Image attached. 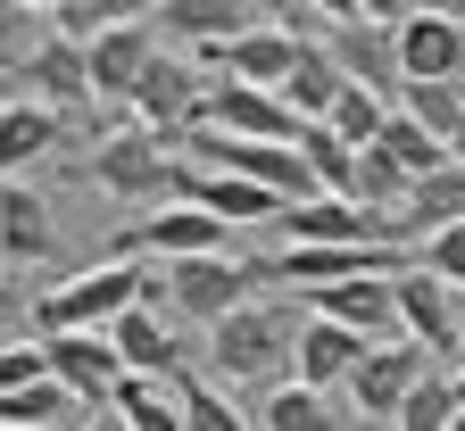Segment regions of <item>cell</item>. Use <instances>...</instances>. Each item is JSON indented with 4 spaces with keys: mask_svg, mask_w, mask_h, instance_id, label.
<instances>
[{
    "mask_svg": "<svg viewBox=\"0 0 465 431\" xmlns=\"http://www.w3.org/2000/svg\"><path fill=\"white\" fill-rule=\"evenodd\" d=\"M116 423H134V431H183V382L174 374H134L125 365V382L108 390Z\"/></svg>",
    "mask_w": 465,
    "mask_h": 431,
    "instance_id": "25",
    "label": "cell"
},
{
    "mask_svg": "<svg viewBox=\"0 0 465 431\" xmlns=\"http://www.w3.org/2000/svg\"><path fill=\"white\" fill-rule=\"evenodd\" d=\"M358 9H366V17H382V25H399L407 9H416V0H358Z\"/></svg>",
    "mask_w": 465,
    "mask_h": 431,
    "instance_id": "38",
    "label": "cell"
},
{
    "mask_svg": "<svg viewBox=\"0 0 465 431\" xmlns=\"http://www.w3.org/2000/svg\"><path fill=\"white\" fill-rule=\"evenodd\" d=\"M374 142H382V150H391V158H399L407 174H432L440 158H457V150H449V142H440V133L424 125V116H416V108H391V116H382V133H374Z\"/></svg>",
    "mask_w": 465,
    "mask_h": 431,
    "instance_id": "28",
    "label": "cell"
},
{
    "mask_svg": "<svg viewBox=\"0 0 465 431\" xmlns=\"http://www.w3.org/2000/svg\"><path fill=\"white\" fill-rule=\"evenodd\" d=\"M300 116H332V100L349 92V67L332 58V42H316V34H300V58H291V75L274 83Z\"/></svg>",
    "mask_w": 465,
    "mask_h": 431,
    "instance_id": "24",
    "label": "cell"
},
{
    "mask_svg": "<svg viewBox=\"0 0 465 431\" xmlns=\"http://www.w3.org/2000/svg\"><path fill=\"white\" fill-rule=\"evenodd\" d=\"M366 348H374V340H366L358 324H341V316H324V307H308L300 348H291V374L316 382V390H349V374H358V357H366Z\"/></svg>",
    "mask_w": 465,
    "mask_h": 431,
    "instance_id": "12",
    "label": "cell"
},
{
    "mask_svg": "<svg viewBox=\"0 0 465 431\" xmlns=\"http://www.w3.org/2000/svg\"><path fill=\"white\" fill-rule=\"evenodd\" d=\"M58 133H67V125H58V108L50 100H0V174H25V166H42L50 150H58Z\"/></svg>",
    "mask_w": 465,
    "mask_h": 431,
    "instance_id": "23",
    "label": "cell"
},
{
    "mask_svg": "<svg viewBox=\"0 0 465 431\" xmlns=\"http://www.w3.org/2000/svg\"><path fill=\"white\" fill-rule=\"evenodd\" d=\"M166 316H174V307H158V299H134L125 316L108 324L134 374H183V340H174V324H166Z\"/></svg>",
    "mask_w": 465,
    "mask_h": 431,
    "instance_id": "21",
    "label": "cell"
},
{
    "mask_svg": "<svg viewBox=\"0 0 465 431\" xmlns=\"http://www.w3.org/2000/svg\"><path fill=\"white\" fill-rule=\"evenodd\" d=\"M382 116H391V92H374V83H358V75H349V92L332 100V116H324V125H332L341 142H358V150H366V142L382 133Z\"/></svg>",
    "mask_w": 465,
    "mask_h": 431,
    "instance_id": "31",
    "label": "cell"
},
{
    "mask_svg": "<svg viewBox=\"0 0 465 431\" xmlns=\"http://www.w3.org/2000/svg\"><path fill=\"white\" fill-rule=\"evenodd\" d=\"M108 200H174V174H183V150H174L158 125H142V133H108V142H92V166H84Z\"/></svg>",
    "mask_w": 465,
    "mask_h": 431,
    "instance_id": "3",
    "label": "cell"
},
{
    "mask_svg": "<svg viewBox=\"0 0 465 431\" xmlns=\"http://www.w3.org/2000/svg\"><path fill=\"white\" fill-rule=\"evenodd\" d=\"M399 108H416L424 125L449 142V133H457V116H465V75H416V83L399 92Z\"/></svg>",
    "mask_w": 465,
    "mask_h": 431,
    "instance_id": "30",
    "label": "cell"
},
{
    "mask_svg": "<svg viewBox=\"0 0 465 431\" xmlns=\"http://www.w3.org/2000/svg\"><path fill=\"white\" fill-rule=\"evenodd\" d=\"M440 365H449V357H440ZM440 365L407 390V407H399L407 431H457V415H465V365H457V374H440Z\"/></svg>",
    "mask_w": 465,
    "mask_h": 431,
    "instance_id": "26",
    "label": "cell"
},
{
    "mask_svg": "<svg viewBox=\"0 0 465 431\" xmlns=\"http://www.w3.org/2000/svg\"><path fill=\"white\" fill-rule=\"evenodd\" d=\"M174 191L208 200V208H216V216H232V224H282V208H291L274 182H258V174H242V166H200V158H183Z\"/></svg>",
    "mask_w": 465,
    "mask_h": 431,
    "instance_id": "10",
    "label": "cell"
},
{
    "mask_svg": "<svg viewBox=\"0 0 465 431\" xmlns=\"http://www.w3.org/2000/svg\"><path fill=\"white\" fill-rule=\"evenodd\" d=\"M174 382H183V423H192V431H242V423H250L232 398H216L200 374H174Z\"/></svg>",
    "mask_w": 465,
    "mask_h": 431,
    "instance_id": "34",
    "label": "cell"
},
{
    "mask_svg": "<svg viewBox=\"0 0 465 431\" xmlns=\"http://www.w3.org/2000/svg\"><path fill=\"white\" fill-rule=\"evenodd\" d=\"M440 365V348H424L416 332H391L358 357V374H349V407H358V423H399L407 390H416L424 374Z\"/></svg>",
    "mask_w": 465,
    "mask_h": 431,
    "instance_id": "5",
    "label": "cell"
},
{
    "mask_svg": "<svg viewBox=\"0 0 465 431\" xmlns=\"http://www.w3.org/2000/svg\"><path fill=\"white\" fill-rule=\"evenodd\" d=\"M150 274L158 258H134V250H116L100 266H84L75 282H58L34 299V332H67V324H116L134 299H150Z\"/></svg>",
    "mask_w": 465,
    "mask_h": 431,
    "instance_id": "2",
    "label": "cell"
},
{
    "mask_svg": "<svg viewBox=\"0 0 465 431\" xmlns=\"http://www.w3.org/2000/svg\"><path fill=\"white\" fill-rule=\"evenodd\" d=\"M449 150H457V158H465V116H457V133H449Z\"/></svg>",
    "mask_w": 465,
    "mask_h": 431,
    "instance_id": "41",
    "label": "cell"
},
{
    "mask_svg": "<svg viewBox=\"0 0 465 431\" xmlns=\"http://www.w3.org/2000/svg\"><path fill=\"white\" fill-rule=\"evenodd\" d=\"M308 307L358 324L366 340H391V332H399V274H341V282H316Z\"/></svg>",
    "mask_w": 465,
    "mask_h": 431,
    "instance_id": "17",
    "label": "cell"
},
{
    "mask_svg": "<svg viewBox=\"0 0 465 431\" xmlns=\"http://www.w3.org/2000/svg\"><path fill=\"white\" fill-rule=\"evenodd\" d=\"M224 240H232V216H216L192 191H174V200H150V216H134L125 232H116V250H134V258H192V250H224Z\"/></svg>",
    "mask_w": 465,
    "mask_h": 431,
    "instance_id": "6",
    "label": "cell"
},
{
    "mask_svg": "<svg viewBox=\"0 0 465 431\" xmlns=\"http://www.w3.org/2000/svg\"><path fill=\"white\" fill-rule=\"evenodd\" d=\"M34 9H67V0H34Z\"/></svg>",
    "mask_w": 465,
    "mask_h": 431,
    "instance_id": "43",
    "label": "cell"
},
{
    "mask_svg": "<svg viewBox=\"0 0 465 431\" xmlns=\"http://www.w3.org/2000/svg\"><path fill=\"white\" fill-rule=\"evenodd\" d=\"M399 332H416L424 348L457 357V282L432 274L424 258H407V266H399Z\"/></svg>",
    "mask_w": 465,
    "mask_h": 431,
    "instance_id": "14",
    "label": "cell"
},
{
    "mask_svg": "<svg viewBox=\"0 0 465 431\" xmlns=\"http://www.w3.org/2000/svg\"><path fill=\"white\" fill-rule=\"evenodd\" d=\"M200 116L208 125H224V133H266V142H300V125L308 116L291 108L274 83H250V75H208V100H200Z\"/></svg>",
    "mask_w": 465,
    "mask_h": 431,
    "instance_id": "7",
    "label": "cell"
},
{
    "mask_svg": "<svg viewBox=\"0 0 465 431\" xmlns=\"http://www.w3.org/2000/svg\"><path fill=\"white\" fill-rule=\"evenodd\" d=\"M200 100H208V75H200V67H183V58H166V42H158L125 108L142 116V125H158V133L174 142L183 125H200Z\"/></svg>",
    "mask_w": 465,
    "mask_h": 431,
    "instance_id": "8",
    "label": "cell"
},
{
    "mask_svg": "<svg viewBox=\"0 0 465 431\" xmlns=\"http://www.w3.org/2000/svg\"><path fill=\"white\" fill-rule=\"evenodd\" d=\"M449 216H465V158H440L432 174H416V191H407V224L416 232H432Z\"/></svg>",
    "mask_w": 465,
    "mask_h": 431,
    "instance_id": "27",
    "label": "cell"
},
{
    "mask_svg": "<svg viewBox=\"0 0 465 431\" xmlns=\"http://www.w3.org/2000/svg\"><path fill=\"white\" fill-rule=\"evenodd\" d=\"M158 42H166L158 17H116V25H100L84 42L92 50V100H134V83H142V67H150Z\"/></svg>",
    "mask_w": 465,
    "mask_h": 431,
    "instance_id": "11",
    "label": "cell"
},
{
    "mask_svg": "<svg viewBox=\"0 0 465 431\" xmlns=\"http://www.w3.org/2000/svg\"><path fill=\"white\" fill-rule=\"evenodd\" d=\"M158 34L166 42H183V50H216V42H232L242 25H258V0H158Z\"/></svg>",
    "mask_w": 465,
    "mask_h": 431,
    "instance_id": "19",
    "label": "cell"
},
{
    "mask_svg": "<svg viewBox=\"0 0 465 431\" xmlns=\"http://www.w3.org/2000/svg\"><path fill=\"white\" fill-rule=\"evenodd\" d=\"M166 266V307L183 324H216L224 307H242L258 290V258H224V250H192V258H158Z\"/></svg>",
    "mask_w": 465,
    "mask_h": 431,
    "instance_id": "4",
    "label": "cell"
},
{
    "mask_svg": "<svg viewBox=\"0 0 465 431\" xmlns=\"http://www.w3.org/2000/svg\"><path fill=\"white\" fill-rule=\"evenodd\" d=\"M158 0H67V9H50V25L58 34H75V42H92L100 25H116V17H150Z\"/></svg>",
    "mask_w": 465,
    "mask_h": 431,
    "instance_id": "33",
    "label": "cell"
},
{
    "mask_svg": "<svg viewBox=\"0 0 465 431\" xmlns=\"http://www.w3.org/2000/svg\"><path fill=\"white\" fill-rule=\"evenodd\" d=\"M349 191H358V200H374V208H407V191H416V174H407L382 142H366L358 150V182H349Z\"/></svg>",
    "mask_w": 465,
    "mask_h": 431,
    "instance_id": "32",
    "label": "cell"
},
{
    "mask_svg": "<svg viewBox=\"0 0 465 431\" xmlns=\"http://www.w3.org/2000/svg\"><path fill=\"white\" fill-rule=\"evenodd\" d=\"M300 150H308V166H316L324 191H349V182H358V142H341L324 116H308V125H300Z\"/></svg>",
    "mask_w": 465,
    "mask_h": 431,
    "instance_id": "29",
    "label": "cell"
},
{
    "mask_svg": "<svg viewBox=\"0 0 465 431\" xmlns=\"http://www.w3.org/2000/svg\"><path fill=\"white\" fill-rule=\"evenodd\" d=\"M432 9H449V17H465V0H432Z\"/></svg>",
    "mask_w": 465,
    "mask_h": 431,
    "instance_id": "42",
    "label": "cell"
},
{
    "mask_svg": "<svg viewBox=\"0 0 465 431\" xmlns=\"http://www.w3.org/2000/svg\"><path fill=\"white\" fill-rule=\"evenodd\" d=\"M316 9H324V25H341V17H366L358 0H316Z\"/></svg>",
    "mask_w": 465,
    "mask_h": 431,
    "instance_id": "39",
    "label": "cell"
},
{
    "mask_svg": "<svg viewBox=\"0 0 465 431\" xmlns=\"http://www.w3.org/2000/svg\"><path fill=\"white\" fill-rule=\"evenodd\" d=\"M42 17H50V9H34V0H0V67H17V58L50 34Z\"/></svg>",
    "mask_w": 465,
    "mask_h": 431,
    "instance_id": "35",
    "label": "cell"
},
{
    "mask_svg": "<svg viewBox=\"0 0 465 431\" xmlns=\"http://www.w3.org/2000/svg\"><path fill=\"white\" fill-rule=\"evenodd\" d=\"M399 67H407V83L416 75H465V17L416 0V9L399 17Z\"/></svg>",
    "mask_w": 465,
    "mask_h": 431,
    "instance_id": "16",
    "label": "cell"
},
{
    "mask_svg": "<svg viewBox=\"0 0 465 431\" xmlns=\"http://www.w3.org/2000/svg\"><path fill=\"white\" fill-rule=\"evenodd\" d=\"M324 42H332V58L358 83H374V92H407V67H399V25H382V17H341V25H324Z\"/></svg>",
    "mask_w": 465,
    "mask_h": 431,
    "instance_id": "15",
    "label": "cell"
},
{
    "mask_svg": "<svg viewBox=\"0 0 465 431\" xmlns=\"http://www.w3.org/2000/svg\"><path fill=\"white\" fill-rule=\"evenodd\" d=\"M258 17H274V25H291V34H308L324 9H316V0H258Z\"/></svg>",
    "mask_w": 465,
    "mask_h": 431,
    "instance_id": "37",
    "label": "cell"
},
{
    "mask_svg": "<svg viewBox=\"0 0 465 431\" xmlns=\"http://www.w3.org/2000/svg\"><path fill=\"white\" fill-rule=\"evenodd\" d=\"M291 58H300V34L274 25V17H258V25H242L232 42H216V50H208V67L250 75V83H282V75H291Z\"/></svg>",
    "mask_w": 465,
    "mask_h": 431,
    "instance_id": "20",
    "label": "cell"
},
{
    "mask_svg": "<svg viewBox=\"0 0 465 431\" xmlns=\"http://www.w3.org/2000/svg\"><path fill=\"white\" fill-rule=\"evenodd\" d=\"M42 374H50V340H42V332L0 348V390H17V382H42Z\"/></svg>",
    "mask_w": 465,
    "mask_h": 431,
    "instance_id": "36",
    "label": "cell"
},
{
    "mask_svg": "<svg viewBox=\"0 0 465 431\" xmlns=\"http://www.w3.org/2000/svg\"><path fill=\"white\" fill-rule=\"evenodd\" d=\"M9 75H17L34 100H50V108H75V100H92V50H84L75 34H58V25H50Z\"/></svg>",
    "mask_w": 465,
    "mask_h": 431,
    "instance_id": "13",
    "label": "cell"
},
{
    "mask_svg": "<svg viewBox=\"0 0 465 431\" xmlns=\"http://www.w3.org/2000/svg\"><path fill=\"white\" fill-rule=\"evenodd\" d=\"M449 365H465V299H457V357Z\"/></svg>",
    "mask_w": 465,
    "mask_h": 431,
    "instance_id": "40",
    "label": "cell"
},
{
    "mask_svg": "<svg viewBox=\"0 0 465 431\" xmlns=\"http://www.w3.org/2000/svg\"><path fill=\"white\" fill-rule=\"evenodd\" d=\"M42 258H58L50 200L25 191L17 174H0V266H42Z\"/></svg>",
    "mask_w": 465,
    "mask_h": 431,
    "instance_id": "18",
    "label": "cell"
},
{
    "mask_svg": "<svg viewBox=\"0 0 465 431\" xmlns=\"http://www.w3.org/2000/svg\"><path fill=\"white\" fill-rule=\"evenodd\" d=\"M300 307H274V299H242V307H224V316L208 324V365L224 382H242V390H266L291 348H300Z\"/></svg>",
    "mask_w": 465,
    "mask_h": 431,
    "instance_id": "1",
    "label": "cell"
},
{
    "mask_svg": "<svg viewBox=\"0 0 465 431\" xmlns=\"http://www.w3.org/2000/svg\"><path fill=\"white\" fill-rule=\"evenodd\" d=\"M50 340V374L58 382H75L92 407H108V390L125 382V348H116L108 324H67V332H42Z\"/></svg>",
    "mask_w": 465,
    "mask_h": 431,
    "instance_id": "9",
    "label": "cell"
},
{
    "mask_svg": "<svg viewBox=\"0 0 465 431\" xmlns=\"http://www.w3.org/2000/svg\"><path fill=\"white\" fill-rule=\"evenodd\" d=\"M250 423H266V431H332V423H358V407H332V390H316V382H266L258 390V407H250Z\"/></svg>",
    "mask_w": 465,
    "mask_h": 431,
    "instance_id": "22",
    "label": "cell"
}]
</instances>
